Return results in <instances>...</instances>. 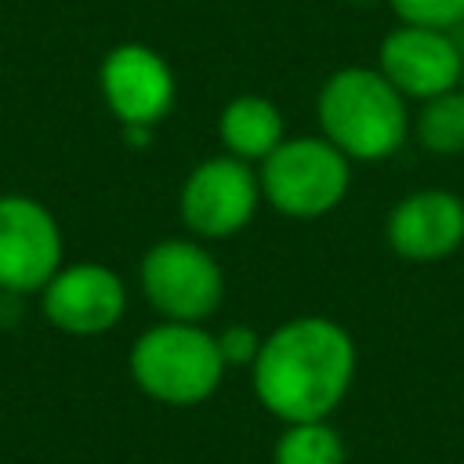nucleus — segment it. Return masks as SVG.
Wrapping results in <instances>:
<instances>
[{
  "instance_id": "13",
  "label": "nucleus",
  "mask_w": 464,
  "mask_h": 464,
  "mask_svg": "<svg viewBox=\"0 0 464 464\" xmlns=\"http://www.w3.org/2000/svg\"><path fill=\"white\" fill-rule=\"evenodd\" d=\"M410 134H417V141L431 156H460L464 152V83L420 102L413 112Z\"/></svg>"
},
{
  "instance_id": "16",
  "label": "nucleus",
  "mask_w": 464,
  "mask_h": 464,
  "mask_svg": "<svg viewBox=\"0 0 464 464\" xmlns=\"http://www.w3.org/2000/svg\"><path fill=\"white\" fill-rule=\"evenodd\" d=\"M261 334L250 326V323H232L218 334V348H221V359L225 366H254L257 352H261Z\"/></svg>"
},
{
  "instance_id": "15",
  "label": "nucleus",
  "mask_w": 464,
  "mask_h": 464,
  "mask_svg": "<svg viewBox=\"0 0 464 464\" xmlns=\"http://www.w3.org/2000/svg\"><path fill=\"white\" fill-rule=\"evenodd\" d=\"M399 22L428 29H457L464 22V0H388Z\"/></svg>"
},
{
  "instance_id": "8",
  "label": "nucleus",
  "mask_w": 464,
  "mask_h": 464,
  "mask_svg": "<svg viewBox=\"0 0 464 464\" xmlns=\"http://www.w3.org/2000/svg\"><path fill=\"white\" fill-rule=\"evenodd\" d=\"M377 69L406 102H428L464 83V47L450 29L399 22L377 47Z\"/></svg>"
},
{
  "instance_id": "9",
  "label": "nucleus",
  "mask_w": 464,
  "mask_h": 464,
  "mask_svg": "<svg viewBox=\"0 0 464 464\" xmlns=\"http://www.w3.org/2000/svg\"><path fill=\"white\" fill-rule=\"evenodd\" d=\"M98 87L120 127H160L174 109L178 80L170 62L149 44H116L98 69Z\"/></svg>"
},
{
  "instance_id": "7",
  "label": "nucleus",
  "mask_w": 464,
  "mask_h": 464,
  "mask_svg": "<svg viewBox=\"0 0 464 464\" xmlns=\"http://www.w3.org/2000/svg\"><path fill=\"white\" fill-rule=\"evenodd\" d=\"M62 228L33 196H0V290L33 294L62 268Z\"/></svg>"
},
{
  "instance_id": "18",
  "label": "nucleus",
  "mask_w": 464,
  "mask_h": 464,
  "mask_svg": "<svg viewBox=\"0 0 464 464\" xmlns=\"http://www.w3.org/2000/svg\"><path fill=\"white\" fill-rule=\"evenodd\" d=\"M348 4H355V7H377V4H388V0H348Z\"/></svg>"
},
{
  "instance_id": "17",
  "label": "nucleus",
  "mask_w": 464,
  "mask_h": 464,
  "mask_svg": "<svg viewBox=\"0 0 464 464\" xmlns=\"http://www.w3.org/2000/svg\"><path fill=\"white\" fill-rule=\"evenodd\" d=\"M120 134H123V141H127L130 149H145V145L152 141V134H156V127H141V123H127V127H120Z\"/></svg>"
},
{
  "instance_id": "2",
  "label": "nucleus",
  "mask_w": 464,
  "mask_h": 464,
  "mask_svg": "<svg viewBox=\"0 0 464 464\" xmlns=\"http://www.w3.org/2000/svg\"><path fill=\"white\" fill-rule=\"evenodd\" d=\"M315 120L319 134L352 163L392 160L413 130L410 102L377 65L334 69L315 94Z\"/></svg>"
},
{
  "instance_id": "10",
  "label": "nucleus",
  "mask_w": 464,
  "mask_h": 464,
  "mask_svg": "<svg viewBox=\"0 0 464 464\" xmlns=\"http://www.w3.org/2000/svg\"><path fill=\"white\" fill-rule=\"evenodd\" d=\"M123 312H127V286L102 261L62 265L44 286V315L51 319V326L76 337H94L112 330L123 319Z\"/></svg>"
},
{
  "instance_id": "12",
  "label": "nucleus",
  "mask_w": 464,
  "mask_h": 464,
  "mask_svg": "<svg viewBox=\"0 0 464 464\" xmlns=\"http://www.w3.org/2000/svg\"><path fill=\"white\" fill-rule=\"evenodd\" d=\"M286 138V120L279 105L265 94H236L218 112V141L228 156L261 163Z\"/></svg>"
},
{
  "instance_id": "11",
  "label": "nucleus",
  "mask_w": 464,
  "mask_h": 464,
  "mask_svg": "<svg viewBox=\"0 0 464 464\" xmlns=\"http://www.w3.org/2000/svg\"><path fill=\"white\" fill-rule=\"evenodd\" d=\"M384 239L410 265H435L464 246V199L453 188H417L395 199Z\"/></svg>"
},
{
  "instance_id": "1",
  "label": "nucleus",
  "mask_w": 464,
  "mask_h": 464,
  "mask_svg": "<svg viewBox=\"0 0 464 464\" xmlns=\"http://www.w3.org/2000/svg\"><path fill=\"white\" fill-rule=\"evenodd\" d=\"M355 366V341L337 319L294 315L265 334L250 384L257 402L286 424L326 420L352 392Z\"/></svg>"
},
{
  "instance_id": "5",
  "label": "nucleus",
  "mask_w": 464,
  "mask_h": 464,
  "mask_svg": "<svg viewBox=\"0 0 464 464\" xmlns=\"http://www.w3.org/2000/svg\"><path fill=\"white\" fill-rule=\"evenodd\" d=\"M138 283L145 301L174 323H203L225 301V272L196 236H170L141 254Z\"/></svg>"
},
{
  "instance_id": "4",
  "label": "nucleus",
  "mask_w": 464,
  "mask_h": 464,
  "mask_svg": "<svg viewBox=\"0 0 464 464\" xmlns=\"http://www.w3.org/2000/svg\"><path fill=\"white\" fill-rule=\"evenodd\" d=\"M261 199L294 221L334 214L352 188V160L323 134H286L268 160L257 163Z\"/></svg>"
},
{
  "instance_id": "6",
  "label": "nucleus",
  "mask_w": 464,
  "mask_h": 464,
  "mask_svg": "<svg viewBox=\"0 0 464 464\" xmlns=\"http://www.w3.org/2000/svg\"><path fill=\"white\" fill-rule=\"evenodd\" d=\"M261 203L265 199H261L257 167L246 160H236L228 152L199 160L185 174L181 192H178L181 225L203 243L239 236L254 221Z\"/></svg>"
},
{
  "instance_id": "3",
  "label": "nucleus",
  "mask_w": 464,
  "mask_h": 464,
  "mask_svg": "<svg viewBox=\"0 0 464 464\" xmlns=\"http://www.w3.org/2000/svg\"><path fill=\"white\" fill-rule=\"evenodd\" d=\"M127 362L134 384L163 406H196L210 399L228 370L218 348V334H210L203 323L174 319L138 334Z\"/></svg>"
},
{
  "instance_id": "14",
  "label": "nucleus",
  "mask_w": 464,
  "mask_h": 464,
  "mask_svg": "<svg viewBox=\"0 0 464 464\" xmlns=\"http://www.w3.org/2000/svg\"><path fill=\"white\" fill-rule=\"evenodd\" d=\"M348 446L326 420H294L272 446V464H344Z\"/></svg>"
}]
</instances>
